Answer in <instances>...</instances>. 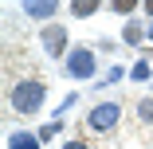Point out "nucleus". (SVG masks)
<instances>
[{"mask_svg":"<svg viewBox=\"0 0 153 149\" xmlns=\"http://www.w3.org/2000/svg\"><path fill=\"white\" fill-rule=\"evenodd\" d=\"M110 8H114V12H134L137 0H110Z\"/></svg>","mask_w":153,"mask_h":149,"instance_id":"8","label":"nucleus"},{"mask_svg":"<svg viewBox=\"0 0 153 149\" xmlns=\"http://www.w3.org/2000/svg\"><path fill=\"white\" fill-rule=\"evenodd\" d=\"M122 36H126V43H141V27H137V24H130Z\"/></svg>","mask_w":153,"mask_h":149,"instance_id":"9","label":"nucleus"},{"mask_svg":"<svg viewBox=\"0 0 153 149\" xmlns=\"http://www.w3.org/2000/svg\"><path fill=\"white\" fill-rule=\"evenodd\" d=\"M8 149H39V137L36 133H12L8 137Z\"/></svg>","mask_w":153,"mask_h":149,"instance_id":"6","label":"nucleus"},{"mask_svg":"<svg viewBox=\"0 0 153 149\" xmlns=\"http://www.w3.org/2000/svg\"><path fill=\"white\" fill-rule=\"evenodd\" d=\"M43 94H47V86H43L39 79H27V82L12 86V106H16L20 114H36V110L43 106Z\"/></svg>","mask_w":153,"mask_h":149,"instance_id":"1","label":"nucleus"},{"mask_svg":"<svg viewBox=\"0 0 153 149\" xmlns=\"http://www.w3.org/2000/svg\"><path fill=\"white\" fill-rule=\"evenodd\" d=\"M118 118H122V106H118V102H102V106H94V110L86 114V130L106 133V130L118 126Z\"/></svg>","mask_w":153,"mask_h":149,"instance_id":"2","label":"nucleus"},{"mask_svg":"<svg viewBox=\"0 0 153 149\" xmlns=\"http://www.w3.org/2000/svg\"><path fill=\"white\" fill-rule=\"evenodd\" d=\"M94 55H90V47H75L71 55H67V71L75 75V79H94Z\"/></svg>","mask_w":153,"mask_h":149,"instance_id":"3","label":"nucleus"},{"mask_svg":"<svg viewBox=\"0 0 153 149\" xmlns=\"http://www.w3.org/2000/svg\"><path fill=\"white\" fill-rule=\"evenodd\" d=\"M149 39H153V24H149Z\"/></svg>","mask_w":153,"mask_h":149,"instance_id":"15","label":"nucleus"},{"mask_svg":"<svg viewBox=\"0 0 153 149\" xmlns=\"http://www.w3.org/2000/svg\"><path fill=\"white\" fill-rule=\"evenodd\" d=\"M141 4H145V12H149V16H153V0H141Z\"/></svg>","mask_w":153,"mask_h":149,"instance_id":"14","label":"nucleus"},{"mask_svg":"<svg viewBox=\"0 0 153 149\" xmlns=\"http://www.w3.org/2000/svg\"><path fill=\"white\" fill-rule=\"evenodd\" d=\"M43 47H47V55L59 59V55L67 51V27H63V24H47V27H43Z\"/></svg>","mask_w":153,"mask_h":149,"instance_id":"4","label":"nucleus"},{"mask_svg":"<svg viewBox=\"0 0 153 149\" xmlns=\"http://www.w3.org/2000/svg\"><path fill=\"white\" fill-rule=\"evenodd\" d=\"M24 12L32 20H51L59 12V0H24Z\"/></svg>","mask_w":153,"mask_h":149,"instance_id":"5","label":"nucleus"},{"mask_svg":"<svg viewBox=\"0 0 153 149\" xmlns=\"http://www.w3.org/2000/svg\"><path fill=\"white\" fill-rule=\"evenodd\" d=\"M98 4H102V0H75L71 12H75V16H94V12H98Z\"/></svg>","mask_w":153,"mask_h":149,"instance_id":"7","label":"nucleus"},{"mask_svg":"<svg viewBox=\"0 0 153 149\" xmlns=\"http://www.w3.org/2000/svg\"><path fill=\"white\" fill-rule=\"evenodd\" d=\"M63 149H90V145H86V141H67Z\"/></svg>","mask_w":153,"mask_h":149,"instance_id":"13","label":"nucleus"},{"mask_svg":"<svg viewBox=\"0 0 153 149\" xmlns=\"http://www.w3.org/2000/svg\"><path fill=\"white\" fill-rule=\"evenodd\" d=\"M118 79H122V67H110V71H106V79H102V86H114Z\"/></svg>","mask_w":153,"mask_h":149,"instance_id":"12","label":"nucleus"},{"mask_svg":"<svg viewBox=\"0 0 153 149\" xmlns=\"http://www.w3.org/2000/svg\"><path fill=\"white\" fill-rule=\"evenodd\" d=\"M137 114H141V122H153V102H149V98H145V102H141V106H137Z\"/></svg>","mask_w":153,"mask_h":149,"instance_id":"11","label":"nucleus"},{"mask_svg":"<svg viewBox=\"0 0 153 149\" xmlns=\"http://www.w3.org/2000/svg\"><path fill=\"white\" fill-rule=\"evenodd\" d=\"M130 75H134V79H137V82H145V79H149V63H145V59H141V63H137V67H134V71H130Z\"/></svg>","mask_w":153,"mask_h":149,"instance_id":"10","label":"nucleus"}]
</instances>
